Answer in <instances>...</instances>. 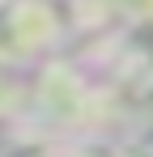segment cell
I'll return each instance as SVG.
<instances>
[{
  "label": "cell",
  "mask_w": 153,
  "mask_h": 157,
  "mask_svg": "<svg viewBox=\"0 0 153 157\" xmlns=\"http://www.w3.org/2000/svg\"><path fill=\"white\" fill-rule=\"evenodd\" d=\"M102 13H106V26L111 21H145V17H153V0H102Z\"/></svg>",
  "instance_id": "cell-2"
},
{
  "label": "cell",
  "mask_w": 153,
  "mask_h": 157,
  "mask_svg": "<svg viewBox=\"0 0 153 157\" xmlns=\"http://www.w3.org/2000/svg\"><path fill=\"white\" fill-rule=\"evenodd\" d=\"M128 128H132V132H128V140L153 153V98H149L145 106H140V110H136L132 119H128Z\"/></svg>",
  "instance_id": "cell-4"
},
{
  "label": "cell",
  "mask_w": 153,
  "mask_h": 157,
  "mask_svg": "<svg viewBox=\"0 0 153 157\" xmlns=\"http://www.w3.org/2000/svg\"><path fill=\"white\" fill-rule=\"evenodd\" d=\"M64 132L43 128L34 119H13V128L0 136V157H64Z\"/></svg>",
  "instance_id": "cell-1"
},
{
  "label": "cell",
  "mask_w": 153,
  "mask_h": 157,
  "mask_svg": "<svg viewBox=\"0 0 153 157\" xmlns=\"http://www.w3.org/2000/svg\"><path fill=\"white\" fill-rule=\"evenodd\" d=\"M22 115H26V85H17L0 68V119H22Z\"/></svg>",
  "instance_id": "cell-3"
}]
</instances>
